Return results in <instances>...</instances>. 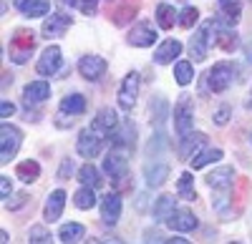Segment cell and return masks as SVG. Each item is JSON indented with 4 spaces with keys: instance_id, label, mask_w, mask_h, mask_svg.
Listing matches in <instances>:
<instances>
[{
    "instance_id": "1",
    "label": "cell",
    "mask_w": 252,
    "mask_h": 244,
    "mask_svg": "<svg viewBox=\"0 0 252 244\" xmlns=\"http://www.w3.org/2000/svg\"><path fill=\"white\" fill-rule=\"evenodd\" d=\"M33 48H35V35L33 30L28 28H18L13 35H10V60L18 66L28 63V58L33 55Z\"/></svg>"
},
{
    "instance_id": "2",
    "label": "cell",
    "mask_w": 252,
    "mask_h": 244,
    "mask_svg": "<svg viewBox=\"0 0 252 244\" xmlns=\"http://www.w3.org/2000/svg\"><path fill=\"white\" fill-rule=\"evenodd\" d=\"M20 144H23V134L18 126L3 121L0 124V164H10V159H15Z\"/></svg>"
},
{
    "instance_id": "3",
    "label": "cell",
    "mask_w": 252,
    "mask_h": 244,
    "mask_svg": "<svg viewBox=\"0 0 252 244\" xmlns=\"http://www.w3.org/2000/svg\"><path fill=\"white\" fill-rule=\"evenodd\" d=\"M237 76V68L235 63H229V60H222V63H215L212 71L207 73V86L212 93H222L232 86V81Z\"/></svg>"
},
{
    "instance_id": "4",
    "label": "cell",
    "mask_w": 252,
    "mask_h": 244,
    "mask_svg": "<svg viewBox=\"0 0 252 244\" xmlns=\"http://www.w3.org/2000/svg\"><path fill=\"white\" fill-rule=\"evenodd\" d=\"M215 20H207V23L199 26V30L192 35V40H189V55H192V60H197V63H202V60H207V48L215 43Z\"/></svg>"
},
{
    "instance_id": "5",
    "label": "cell",
    "mask_w": 252,
    "mask_h": 244,
    "mask_svg": "<svg viewBox=\"0 0 252 244\" xmlns=\"http://www.w3.org/2000/svg\"><path fill=\"white\" fill-rule=\"evenodd\" d=\"M103 171H106V176H111L116 184L121 179H126L129 176V151L111 146V151L103 159Z\"/></svg>"
},
{
    "instance_id": "6",
    "label": "cell",
    "mask_w": 252,
    "mask_h": 244,
    "mask_svg": "<svg viewBox=\"0 0 252 244\" xmlns=\"http://www.w3.org/2000/svg\"><path fill=\"white\" fill-rule=\"evenodd\" d=\"M172 116H174V131L179 136L192 131V126H194V106H192V101H189V96H179Z\"/></svg>"
},
{
    "instance_id": "7",
    "label": "cell",
    "mask_w": 252,
    "mask_h": 244,
    "mask_svg": "<svg viewBox=\"0 0 252 244\" xmlns=\"http://www.w3.org/2000/svg\"><path fill=\"white\" fill-rule=\"evenodd\" d=\"M169 161L161 159V156H149L144 164V179H146V187H161L166 179H169Z\"/></svg>"
},
{
    "instance_id": "8",
    "label": "cell",
    "mask_w": 252,
    "mask_h": 244,
    "mask_svg": "<svg viewBox=\"0 0 252 244\" xmlns=\"http://www.w3.org/2000/svg\"><path fill=\"white\" fill-rule=\"evenodd\" d=\"M139 86H141V78L136 71H131L121 81V88H119V106L124 111H131L136 104V96H139Z\"/></svg>"
},
{
    "instance_id": "9",
    "label": "cell",
    "mask_w": 252,
    "mask_h": 244,
    "mask_svg": "<svg viewBox=\"0 0 252 244\" xmlns=\"http://www.w3.org/2000/svg\"><path fill=\"white\" fill-rule=\"evenodd\" d=\"M101 144H103V136H101V134H96V131L89 126V129H83V131L78 134L76 151H78L83 159H94V156H98Z\"/></svg>"
},
{
    "instance_id": "10",
    "label": "cell",
    "mask_w": 252,
    "mask_h": 244,
    "mask_svg": "<svg viewBox=\"0 0 252 244\" xmlns=\"http://www.w3.org/2000/svg\"><path fill=\"white\" fill-rule=\"evenodd\" d=\"M111 146L124 149V151H129V154L136 149V126L131 124V121L119 124V129L111 134Z\"/></svg>"
},
{
    "instance_id": "11",
    "label": "cell",
    "mask_w": 252,
    "mask_h": 244,
    "mask_svg": "<svg viewBox=\"0 0 252 244\" xmlns=\"http://www.w3.org/2000/svg\"><path fill=\"white\" fill-rule=\"evenodd\" d=\"M121 209H124V201H121V194L119 191H109L106 196L101 199V219L103 224H116L121 219Z\"/></svg>"
},
{
    "instance_id": "12",
    "label": "cell",
    "mask_w": 252,
    "mask_h": 244,
    "mask_svg": "<svg viewBox=\"0 0 252 244\" xmlns=\"http://www.w3.org/2000/svg\"><path fill=\"white\" fill-rule=\"evenodd\" d=\"M91 129H94L96 134H101L103 138H109V136L119 129V116H116V111L109 108V106H103V108L96 113V118L91 121Z\"/></svg>"
},
{
    "instance_id": "13",
    "label": "cell",
    "mask_w": 252,
    "mask_h": 244,
    "mask_svg": "<svg viewBox=\"0 0 252 244\" xmlns=\"http://www.w3.org/2000/svg\"><path fill=\"white\" fill-rule=\"evenodd\" d=\"M61 63H63L61 48H58V46H48L43 53H40L38 63H35V71H38L40 76H53V73H58Z\"/></svg>"
},
{
    "instance_id": "14",
    "label": "cell",
    "mask_w": 252,
    "mask_h": 244,
    "mask_svg": "<svg viewBox=\"0 0 252 244\" xmlns=\"http://www.w3.org/2000/svg\"><path fill=\"white\" fill-rule=\"evenodd\" d=\"M157 30L149 26V23H139V26H134L131 30H129V35H126V43L129 46H134V48H149V46H154L157 43Z\"/></svg>"
},
{
    "instance_id": "15",
    "label": "cell",
    "mask_w": 252,
    "mask_h": 244,
    "mask_svg": "<svg viewBox=\"0 0 252 244\" xmlns=\"http://www.w3.org/2000/svg\"><path fill=\"white\" fill-rule=\"evenodd\" d=\"M204 181H207V187L212 189V191H227V189H232L235 169L232 166H217L215 171H209L204 176Z\"/></svg>"
},
{
    "instance_id": "16",
    "label": "cell",
    "mask_w": 252,
    "mask_h": 244,
    "mask_svg": "<svg viewBox=\"0 0 252 244\" xmlns=\"http://www.w3.org/2000/svg\"><path fill=\"white\" fill-rule=\"evenodd\" d=\"M106 60H103L101 55H83L78 60V73L86 78V81H98L103 73H106Z\"/></svg>"
},
{
    "instance_id": "17",
    "label": "cell",
    "mask_w": 252,
    "mask_h": 244,
    "mask_svg": "<svg viewBox=\"0 0 252 244\" xmlns=\"http://www.w3.org/2000/svg\"><path fill=\"white\" fill-rule=\"evenodd\" d=\"M207 144V136L204 134H199V131H189V134H184L182 136V144H179V156L184 159V161H192L199 151H202V146Z\"/></svg>"
},
{
    "instance_id": "18",
    "label": "cell",
    "mask_w": 252,
    "mask_h": 244,
    "mask_svg": "<svg viewBox=\"0 0 252 244\" xmlns=\"http://www.w3.org/2000/svg\"><path fill=\"white\" fill-rule=\"evenodd\" d=\"M68 28H71V18L63 13V10H58V13H53L51 18L43 20V28H40V33H43L46 38H61Z\"/></svg>"
},
{
    "instance_id": "19",
    "label": "cell",
    "mask_w": 252,
    "mask_h": 244,
    "mask_svg": "<svg viewBox=\"0 0 252 244\" xmlns=\"http://www.w3.org/2000/svg\"><path fill=\"white\" fill-rule=\"evenodd\" d=\"M63 207H66V191H63V189L51 191V196H48V201H46V207H43V219L48 221V224L58 221L61 214H63Z\"/></svg>"
},
{
    "instance_id": "20",
    "label": "cell",
    "mask_w": 252,
    "mask_h": 244,
    "mask_svg": "<svg viewBox=\"0 0 252 244\" xmlns=\"http://www.w3.org/2000/svg\"><path fill=\"white\" fill-rule=\"evenodd\" d=\"M215 46L222 48L224 53H235V51L240 48V35H237L232 28L215 23Z\"/></svg>"
},
{
    "instance_id": "21",
    "label": "cell",
    "mask_w": 252,
    "mask_h": 244,
    "mask_svg": "<svg viewBox=\"0 0 252 244\" xmlns=\"http://www.w3.org/2000/svg\"><path fill=\"white\" fill-rule=\"evenodd\" d=\"M166 224H169V229H174V232H192V229H197L199 221L189 209H174L172 217L166 219Z\"/></svg>"
},
{
    "instance_id": "22",
    "label": "cell",
    "mask_w": 252,
    "mask_h": 244,
    "mask_svg": "<svg viewBox=\"0 0 252 244\" xmlns=\"http://www.w3.org/2000/svg\"><path fill=\"white\" fill-rule=\"evenodd\" d=\"M51 96V83L48 81H33L23 88V98H26V106L31 104H43V101Z\"/></svg>"
},
{
    "instance_id": "23",
    "label": "cell",
    "mask_w": 252,
    "mask_h": 244,
    "mask_svg": "<svg viewBox=\"0 0 252 244\" xmlns=\"http://www.w3.org/2000/svg\"><path fill=\"white\" fill-rule=\"evenodd\" d=\"M179 53H182V43H179V40H174V38H169V40H164V43L157 48V53H154V63H159V66H169L174 58H179Z\"/></svg>"
},
{
    "instance_id": "24",
    "label": "cell",
    "mask_w": 252,
    "mask_h": 244,
    "mask_svg": "<svg viewBox=\"0 0 252 244\" xmlns=\"http://www.w3.org/2000/svg\"><path fill=\"white\" fill-rule=\"evenodd\" d=\"M15 176L20 181H26V184H33V181L40 176V164L33 159H26V161H20V164L15 166Z\"/></svg>"
},
{
    "instance_id": "25",
    "label": "cell",
    "mask_w": 252,
    "mask_h": 244,
    "mask_svg": "<svg viewBox=\"0 0 252 244\" xmlns=\"http://www.w3.org/2000/svg\"><path fill=\"white\" fill-rule=\"evenodd\" d=\"M174 209H177V199H174V196H159V199L154 201L152 214H154L157 221H166V219L172 217Z\"/></svg>"
},
{
    "instance_id": "26",
    "label": "cell",
    "mask_w": 252,
    "mask_h": 244,
    "mask_svg": "<svg viewBox=\"0 0 252 244\" xmlns=\"http://www.w3.org/2000/svg\"><path fill=\"white\" fill-rule=\"evenodd\" d=\"M149 113H152V118H154V124L161 129V124L169 118V104H166L164 96H154V98L149 101Z\"/></svg>"
},
{
    "instance_id": "27",
    "label": "cell",
    "mask_w": 252,
    "mask_h": 244,
    "mask_svg": "<svg viewBox=\"0 0 252 244\" xmlns=\"http://www.w3.org/2000/svg\"><path fill=\"white\" fill-rule=\"evenodd\" d=\"M177 18H179V15H177V10H174L169 3H159V5H157V23H159L161 30H172V26L179 23Z\"/></svg>"
},
{
    "instance_id": "28",
    "label": "cell",
    "mask_w": 252,
    "mask_h": 244,
    "mask_svg": "<svg viewBox=\"0 0 252 244\" xmlns=\"http://www.w3.org/2000/svg\"><path fill=\"white\" fill-rule=\"evenodd\" d=\"M61 111H66L71 116H81L83 111H86V98H83L81 93H71L61 101Z\"/></svg>"
},
{
    "instance_id": "29",
    "label": "cell",
    "mask_w": 252,
    "mask_h": 244,
    "mask_svg": "<svg viewBox=\"0 0 252 244\" xmlns=\"http://www.w3.org/2000/svg\"><path fill=\"white\" fill-rule=\"evenodd\" d=\"M78 181H81V184H86V187H94V189H98L103 184V179H101V174H98V169L94 164H83L78 169Z\"/></svg>"
},
{
    "instance_id": "30",
    "label": "cell",
    "mask_w": 252,
    "mask_h": 244,
    "mask_svg": "<svg viewBox=\"0 0 252 244\" xmlns=\"http://www.w3.org/2000/svg\"><path fill=\"white\" fill-rule=\"evenodd\" d=\"M73 204L78 207V209H91V207H96V191H94V187H86L83 184L76 194H73Z\"/></svg>"
},
{
    "instance_id": "31",
    "label": "cell",
    "mask_w": 252,
    "mask_h": 244,
    "mask_svg": "<svg viewBox=\"0 0 252 244\" xmlns=\"http://www.w3.org/2000/svg\"><path fill=\"white\" fill-rule=\"evenodd\" d=\"M177 194H179L182 199H187V201H194V199H197V191H194V176L189 174V171H184V174L179 176V181H177Z\"/></svg>"
},
{
    "instance_id": "32",
    "label": "cell",
    "mask_w": 252,
    "mask_h": 244,
    "mask_svg": "<svg viewBox=\"0 0 252 244\" xmlns=\"http://www.w3.org/2000/svg\"><path fill=\"white\" fill-rule=\"evenodd\" d=\"M174 78H177L179 86H189V83H192V81H194V66H192V60H177Z\"/></svg>"
},
{
    "instance_id": "33",
    "label": "cell",
    "mask_w": 252,
    "mask_h": 244,
    "mask_svg": "<svg viewBox=\"0 0 252 244\" xmlns=\"http://www.w3.org/2000/svg\"><path fill=\"white\" fill-rule=\"evenodd\" d=\"M222 159V151L220 149H204L199 151L194 159H192V169H204L209 164H217V161Z\"/></svg>"
},
{
    "instance_id": "34",
    "label": "cell",
    "mask_w": 252,
    "mask_h": 244,
    "mask_svg": "<svg viewBox=\"0 0 252 244\" xmlns=\"http://www.w3.org/2000/svg\"><path fill=\"white\" fill-rule=\"evenodd\" d=\"M83 234H86L83 224H76V221H71V224H63V227H61L58 239H61V242H66V244H71V242H81Z\"/></svg>"
},
{
    "instance_id": "35",
    "label": "cell",
    "mask_w": 252,
    "mask_h": 244,
    "mask_svg": "<svg viewBox=\"0 0 252 244\" xmlns=\"http://www.w3.org/2000/svg\"><path fill=\"white\" fill-rule=\"evenodd\" d=\"M217 3H220V13H222L224 18H229V20H232V23L237 26L245 0H217Z\"/></svg>"
},
{
    "instance_id": "36",
    "label": "cell",
    "mask_w": 252,
    "mask_h": 244,
    "mask_svg": "<svg viewBox=\"0 0 252 244\" xmlns=\"http://www.w3.org/2000/svg\"><path fill=\"white\" fill-rule=\"evenodd\" d=\"M48 10H51V3H48V0H31V3H28L23 10H20V13H23L26 18H43Z\"/></svg>"
},
{
    "instance_id": "37",
    "label": "cell",
    "mask_w": 252,
    "mask_h": 244,
    "mask_svg": "<svg viewBox=\"0 0 252 244\" xmlns=\"http://www.w3.org/2000/svg\"><path fill=\"white\" fill-rule=\"evenodd\" d=\"M197 20H199V10L194 8V5H187L182 13H179V26L182 28H192V26H197Z\"/></svg>"
},
{
    "instance_id": "38",
    "label": "cell",
    "mask_w": 252,
    "mask_h": 244,
    "mask_svg": "<svg viewBox=\"0 0 252 244\" xmlns=\"http://www.w3.org/2000/svg\"><path fill=\"white\" fill-rule=\"evenodd\" d=\"M134 15H136V5H124L121 10H114V23L116 26H126L129 20H134Z\"/></svg>"
},
{
    "instance_id": "39",
    "label": "cell",
    "mask_w": 252,
    "mask_h": 244,
    "mask_svg": "<svg viewBox=\"0 0 252 244\" xmlns=\"http://www.w3.org/2000/svg\"><path fill=\"white\" fill-rule=\"evenodd\" d=\"M164 149H166V136L159 131V134L149 141V151H146V156H161Z\"/></svg>"
},
{
    "instance_id": "40",
    "label": "cell",
    "mask_w": 252,
    "mask_h": 244,
    "mask_svg": "<svg viewBox=\"0 0 252 244\" xmlns=\"http://www.w3.org/2000/svg\"><path fill=\"white\" fill-rule=\"evenodd\" d=\"M28 239H31L33 244H46V242H51L53 237H51V232H48L46 227H31Z\"/></svg>"
},
{
    "instance_id": "41",
    "label": "cell",
    "mask_w": 252,
    "mask_h": 244,
    "mask_svg": "<svg viewBox=\"0 0 252 244\" xmlns=\"http://www.w3.org/2000/svg\"><path fill=\"white\" fill-rule=\"evenodd\" d=\"M28 201V194H13V196H8L5 199V209H10V212H15V209H20Z\"/></svg>"
},
{
    "instance_id": "42",
    "label": "cell",
    "mask_w": 252,
    "mask_h": 244,
    "mask_svg": "<svg viewBox=\"0 0 252 244\" xmlns=\"http://www.w3.org/2000/svg\"><path fill=\"white\" fill-rule=\"evenodd\" d=\"M78 10H81L83 15H96L98 0H78Z\"/></svg>"
},
{
    "instance_id": "43",
    "label": "cell",
    "mask_w": 252,
    "mask_h": 244,
    "mask_svg": "<svg viewBox=\"0 0 252 244\" xmlns=\"http://www.w3.org/2000/svg\"><path fill=\"white\" fill-rule=\"evenodd\" d=\"M73 161L71 159H63V164H61V169H58V179L61 181H66V179H71V174H73Z\"/></svg>"
},
{
    "instance_id": "44",
    "label": "cell",
    "mask_w": 252,
    "mask_h": 244,
    "mask_svg": "<svg viewBox=\"0 0 252 244\" xmlns=\"http://www.w3.org/2000/svg\"><path fill=\"white\" fill-rule=\"evenodd\" d=\"M229 116H232V108H229V106H220L217 113H215V124L217 126H224L227 121H229Z\"/></svg>"
},
{
    "instance_id": "45",
    "label": "cell",
    "mask_w": 252,
    "mask_h": 244,
    "mask_svg": "<svg viewBox=\"0 0 252 244\" xmlns=\"http://www.w3.org/2000/svg\"><path fill=\"white\" fill-rule=\"evenodd\" d=\"M13 194V184H10V176H0V196L8 199Z\"/></svg>"
},
{
    "instance_id": "46",
    "label": "cell",
    "mask_w": 252,
    "mask_h": 244,
    "mask_svg": "<svg viewBox=\"0 0 252 244\" xmlns=\"http://www.w3.org/2000/svg\"><path fill=\"white\" fill-rule=\"evenodd\" d=\"M15 113V106L10 104V101H3V104H0V116H3V118H10Z\"/></svg>"
},
{
    "instance_id": "47",
    "label": "cell",
    "mask_w": 252,
    "mask_h": 244,
    "mask_svg": "<svg viewBox=\"0 0 252 244\" xmlns=\"http://www.w3.org/2000/svg\"><path fill=\"white\" fill-rule=\"evenodd\" d=\"M56 124H58L61 129H68V126H73V118H68V116H66V111H61V113H58V121H56Z\"/></svg>"
},
{
    "instance_id": "48",
    "label": "cell",
    "mask_w": 252,
    "mask_h": 244,
    "mask_svg": "<svg viewBox=\"0 0 252 244\" xmlns=\"http://www.w3.org/2000/svg\"><path fill=\"white\" fill-rule=\"evenodd\" d=\"M58 8H61V10H71V8H78V0H58Z\"/></svg>"
},
{
    "instance_id": "49",
    "label": "cell",
    "mask_w": 252,
    "mask_h": 244,
    "mask_svg": "<svg viewBox=\"0 0 252 244\" xmlns=\"http://www.w3.org/2000/svg\"><path fill=\"white\" fill-rule=\"evenodd\" d=\"M245 58H247V63L252 66V38H247V43H245Z\"/></svg>"
},
{
    "instance_id": "50",
    "label": "cell",
    "mask_w": 252,
    "mask_h": 244,
    "mask_svg": "<svg viewBox=\"0 0 252 244\" xmlns=\"http://www.w3.org/2000/svg\"><path fill=\"white\" fill-rule=\"evenodd\" d=\"M166 242H174V244H187L189 239H184L182 234H174V237H169V239H166Z\"/></svg>"
},
{
    "instance_id": "51",
    "label": "cell",
    "mask_w": 252,
    "mask_h": 244,
    "mask_svg": "<svg viewBox=\"0 0 252 244\" xmlns=\"http://www.w3.org/2000/svg\"><path fill=\"white\" fill-rule=\"evenodd\" d=\"M28 3H31V0H13V5H15L18 10H23V8H26Z\"/></svg>"
},
{
    "instance_id": "52",
    "label": "cell",
    "mask_w": 252,
    "mask_h": 244,
    "mask_svg": "<svg viewBox=\"0 0 252 244\" xmlns=\"http://www.w3.org/2000/svg\"><path fill=\"white\" fill-rule=\"evenodd\" d=\"M3 78H5V81H3V88H8V83H13V76H10V73H5Z\"/></svg>"
},
{
    "instance_id": "53",
    "label": "cell",
    "mask_w": 252,
    "mask_h": 244,
    "mask_svg": "<svg viewBox=\"0 0 252 244\" xmlns=\"http://www.w3.org/2000/svg\"><path fill=\"white\" fill-rule=\"evenodd\" d=\"M0 242H3V244H8V242H10V237H8V232H5V229L0 232Z\"/></svg>"
},
{
    "instance_id": "54",
    "label": "cell",
    "mask_w": 252,
    "mask_h": 244,
    "mask_svg": "<svg viewBox=\"0 0 252 244\" xmlns=\"http://www.w3.org/2000/svg\"><path fill=\"white\" fill-rule=\"evenodd\" d=\"M250 108H252V93H250Z\"/></svg>"
},
{
    "instance_id": "55",
    "label": "cell",
    "mask_w": 252,
    "mask_h": 244,
    "mask_svg": "<svg viewBox=\"0 0 252 244\" xmlns=\"http://www.w3.org/2000/svg\"><path fill=\"white\" fill-rule=\"evenodd\" d=\"M250 144H252V136H250Z\"/></svg>"
}]
</instances>
